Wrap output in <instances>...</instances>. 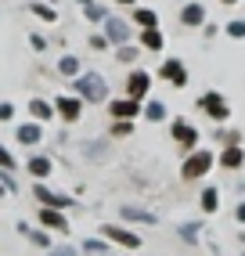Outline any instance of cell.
Instances as JSON below:
<instances>
[{
	"label": "cell",
	"instance_id": "12",
	"mask_svg": "<svg viewBox=\"0 0 245 256\" xmlns=\"http://www.w3.org/2000/svg\"><path fill=\"white\" fill-rule=\"evenodd\" d=\"M180 22H184L188 29L206 26V8H202V4H184V8H180Z\"/></svg>",
	"mask_w": 245,
	"mask_h": 256
},
{
	"label": "cell",
	"instance_id": "27",
	"mask_svg": "<svg viewBox=\"0 0 245 256\" xmlns=\"http://www.w3.org/2000/svg\"><path fill=\"white\" fill-rule=\"evenodd\" d=\"M137 58V47H126V44H122L119 47V62H134Z\"/></svg>",
	"mask_w": 245,
	"mask_h": 256
},
{
	"label": "cell",
	"instance_id": "4",
	"mask_svg": "<svg viewBox=\"0 0 245 256\" xmlns=\"http://www.w3.org/2000/svg\"><path fill=\"white\" fill-rule=\"evenodd\" d=\"M170 134H173V141H177L180 148H188V152L198 148V130L191 126L188 119H173V123H170Z\"/></svg>",
	"mask_w": 245,
	"mask_h": 256
},
{
	"label": "cell",
	"instance_id": "15",
	"mask_svg": "<svg viewBox=\"0 0 245 256\" xmlns=\"http://www.w3.org/2000/svg\"><path fill=\"white\" fill-rule=\"evenodd\" d=\"M162 32H159V26H155V29H141V47L144 50H162Z\"/></svg>",
	"mask_w": 245,
	"mask_h": 256
},
{
	"label": "cell",
	"instance_id": "36",
	"mask_svg": "<svg viewBox=\"0 0 245 256\" xmlns=\"http://www.w3.org/2000/svg\"><path fill=\"white\" fill-rule=\"evenodd\" d=\"M224 4H238V0H224Z\"/></svg>",
	"mask_w": 245,
	"mask_h": 256
},
{
	"label": "cell",
	"instance_id": "13",
	"mask_svg": "<svg viewBox=\"0 0 245 256\" xmlns=\"http://www.w3.org/2000/svg\"><path fill=\"white\" fill-rule=\"evenodd\" d=\"M242 162H245V152H242L238 144H227V148L220 152V166H224V170H238Z\"/></svg>",
	"mask_w": 245,
	"mask_h": 256
},
{
	"label": "cell",
	"instance_id": "25",
	"mask_svg": "<svg viewBox=\"0 0 245 256\" xmlns=\"http://www.w3.org/2000/svg\"><path fill=\"white\" fill-rule=\"evenodd\" d=\"M227 36H231V40H245V22H242V18L227 22Z\"/></svg>",
	"mask_w": 245,
	"mask_h": 256
},
{
	"label": "cell",
	"instance_id": "18",
	"mask_svg": "<svg viewBox=\"0 0 245 256\" xmlns=\"http://www.w3.org/2000/svg\"><path fill=\"white\" fill-rule=\"evenodd\" d=\"M80 4H83V14L90 22H104V18H108V11H104L101 4H94V0H80Z\"/></svg>",
	"mask_w": 245,
	"mask_h": 256
},
{
	"label": "cell",
	"instance_id": "35",
	"mask_svg": "<svg viewBox=\"0 0 245 256\" xmlns=\"http://www.w3.org/2000/svg\"><path fill=\"white\" fill-rule=\"evenodd\" d=\"M116 4H137V0H116Z\"/></svg>",
	"mask_w": 245,
	"mask_h": 256
},
{
	"label": "cell",
	"instance_id": "37",
	"mask_svg": "<svg viewBox=\"0 0 245 256\" xmlns=\"http://www.w3.org/2000/svg\"><path fill=\"white\" fill-rule=\"evenodd\" d=\"M94 256H98V252H94Z\"/></svg>",
	"mask_w": 245,
	"mask_h": 256
},
{
	"label": "cell",
	"instance_id": "8",
	"mask_svg": "<svg viewBox=\"0 0 245 256\" xmlns=\"http://www.w3.org/2000/svg\"><path fill=\"white\" fill-rule=\"evenodd\" d=\"M108 242H119V246H126V249H141V234H134V231H126V228H116V224H104V231H101Z\"/></svg>",
	"mask_w": 245,
	"mask_h": 256
},
{
	"label": "cell",
	"instance_id": "1",
	"mask_svg": "<svg viewBox=\"0 0 245 256\" xmlns=\"http://www.w3.org/2000/svg\"><path fill=\"white\" fill-rule=\"evenodd\" d=\"M209 170H213V152H209V148H195V152L184 159L180 177H184V180H198V177L209 174Z\"/></svg>",
	"mask_w": 245,
	"mask_h": 256
},
{
	"label": "cell",
	"instance_id": "5",
	"mask_svg": "<svg viewBox=\"0 0 245 256\" xmlns=\"http://www.w3.org/2000/svg\"><path fill=\"white\" fill-rule=\"evenodd\" d=\"M148 90H152V76H148L144 69H134V72L126 76V98L144 101V98H148Z\"/></svg>",
	"mask_w": 245,
	"mask_h": 256
},
{
	"label": "cell",
	"instance_id": "22",
	"mask_svg": "<svg viewBox=\"0 0 245 256\" xmlns=\"http://www.w3.org/2000/svg\"><path fill=\"white\" fill-rule=\"evenodd\" d=\"M29 174H32V177H47V174H50V159L32 156V159H29Z\"/></svg>",
	"mask_w": 245,
	"mask_h": 256
},
{
	"label": "cell",
	"instance_id": "3",
	"mask_svg": "<svg viewBox=\"0 0 245 256\" xmlns=\"http://www.w3.org/2000/svg\"><path fill=\"white\" fill-rule=\"evenodd\" d=\"M198 108L209 116V119H216V123H224V119H231V105H227V98L220 90H206L198 98Z\"/></svg>",
	"mask_w": 245,
	"mask_h": 256
},
{
	"label": "cell",
	"instance_id": "32",
	"mask_svg": "<svg viewBox=\"0 0 245 256\" xmlns=\"http://www.w3.org/2000/svg\"><path fill=\"white\" fill-rule=\"evenodd\" d=\"M14 116V105H8V101H4V105H0V119H11Z\"/></svg>",
	"mask_w": 245,
	"mask_h": 256
},
{
	"label": "cell",
	"instance_id": "28",
	"mask_svg": "<svg viewBox=\"0 0 245 256\" xmlns=\"http://www.w3.org/2000/svg\"><path fill=\"white\" fill-rule=\"evenodd\" d=\"M83 249H86V252H104V242H98V238H86Z\"/></svg>",
	"mask_w": 245,
	"mask_h": 256
},
{
	"label": "cell",
	"instance_id": "10",
	"mask_svg": "<svg viewBox=\"0 0 245 256\" xmlns=\"http://www.w3.org/2000/svg\"><path fill=\"white\" fill-rule=\"evenodd\" d=\"M112 119H134V116H141V101H134V98H119L108 105Z\"/></svg>",
	"mask_w": 245,
	"mask_h": 256
},
{
	"label": "cell",
	"instance_id": "23",
	"mask_svg": "<svg viewBox=\"0 0 245 256\" xmlns=\"http://www.w3.org/2000/svg\"><path fill=\"white\" fill-rule=\"evenodd\" d=\"M29 112L36 116V119H50V116H54V108H50L47 101H40V98H32V101H29Z\"/></svg>",
	"mask_w": 245,
	"mask_h": 256
},
{
	"label": "cell",
	"instance_id": "33",
	"mask_svg": "<svg viewBox=\"0 0 245 256\" xmlns=\"http://www.w3.org/2000/svg\"><path fill=\"white\" fill-rule=\"evenodd\" d=\"M234 220H238V224H245V202H238V210H234Z\"/></svg>",
	"mask_w": 245,
	"mask_h": 256
},
{
	"label": "cell",
	"instance_id": "6",
	"mask_svg": "<svg viewBox=\"0 0 245 256\" xmlns=\"http://www.w3.org/2000/svg\"><path fill=\"white\" fill-rule=\"evenodd\" d=\"M104 36H108V44H116V47H122V44H130V26L122 22V18H116V14H108L104 18Z\"/></svg>",
	"mask_w": 245,
	"mask_h": 256
},
{
	"label": "cell",
	"instance_id": "21",
	"mask_svg": "<svg viewBox=\"0 0 245 256\" xmlns=\"http://www.w3.org/2000/svg\"><path fill=\"white\" fill-rule=\"evenodd\" d=\"M144 119L162 123V119H166V105H162V101H148V105H144Z\"/></svg>",
	"mask_w": 245,
	"mask_h": 256
},
{
	"label": "cell",
	"instance_id": "24",
	"mask_svg": "<svg viewBox=\"0 0 245 256\" xmlns=\"http://www.w3.org/2000/svg\"><path fill=\"white\" fill-rule=\"evenodd\" d=\"M58 69H62L65 76H83V72H80V58H72V54H65V58L58 62Z\"/></svg>",
	"mask_w": 245,
	"mask_h": 256
},
{
	"label": "cell",
	"instance_id": "29",
	"mask_svg": "<svg viewBox=\"0 0 245 256\" xmlns=\"http://www.w3.org/2000/svg\"><path fill=\"white\" fill-rule=\"evenodd\" d=\"M0 166H8V170L14 166V159H11V152H8L4 144H0Z\"/></svg>",
	"mask_w": 245,
	"mask_h": 256
},
{
	"label": "cell",
	"instance_id": "2",
	"mask_svg": "<svg viewBox=\"0 0 245 256\" xmlns=\"http://www.w3.org/2000/svg\"><path fill=\"white\" fill-rule=\"evenodd\" d=\"M76 94L83 98V101H104L108 98V83H104L98 72H83V76H76Z\"/></svg>",
	"mask_w": 245,
	"mask_h": 256
},
{
	"label": "cell",
	"instance_id": "16",
	"mask_svg": "<svg viewBox=\"0 0 245 256\" xmlns=\"http://www.w3.org/2000/svg\"><path fill=\"white\" fill-rule=\"evenodd\" d=\"M134 22L141 26V29H155V26H159V14H155L152 8H137L134 11Z\"/></svg>",
	"mask_w": 245,
	"mask_h": 256
},
{
	"label": "cell",
	"instance_id": "31",
	"mask_svg": "<svg viewBox=\"0 0 245 256\" xmlns=\"http://www.w3.org/2000/svg\"><path fill=\"white\" fill-rule=\"evenodd\" d=\"M116 134H119V138H126V134H130V119H119V123H116Z\"/></svg>",
	"mask_w": 245,
	"mask_h": 256
},
{
	"label": "cell",
	"instance_id": "30",
	"mask_svg": "<svg viewBox=\"0 0 245 256\" xmlns=\"http://www.w3.org/2000/svg\"><path fill=\"white\" fill-rule=\"evenodd\" d=\"M180 234L188 238V242H195V234H198V228H195V224H184V228H180Z\"/></svg>",
	"mask_w": 245,
	"mask_h": 256
},
{
	"label": "cell",
	"instance_id": "11",
	"mask_svg": "<svg viewBox=\"0 0 245 256\" xmlns=\"http://www.w3.org/2000/svg\"><path fill=\"white\" fill-rule=\"evenodd\" d=\"M32 195H36V198L44 202V206H50V210L72 206V198H68V195H58V192H50V188H44V184H36V192H32Z\"/></svg>",
	"mask_w": 245,
	"mask_h": 256
},
{
	"label": "cell",
	"instance_id": "7",
	"mask_svg": "<svg viewBox=\"0 0 245 256\" xmlns=\"http://www.w3.org/2000/svg\"><path fill=\"white\" fill-rule=\"evenodd\" d=\"M159 76H162L166 83H173V87H188V69H184V62H180V58L162 62V65H159Z\"/></svg>",
	"mask_w": 245,
	"mask_h": 256
},
{
	"label": "cell",
	"instance_id": "17",
	"mask_svg": "<svg viewBox=\"0 0 245 256\" xmlns=\"http://www.w3.org/2000/svg\"><path fill=\"white\" fill-rule=\"evenodd\" d=\"M122 216H126V220H141V224H159V216H155V213L134 210V206H122Z\"/></svg>",
	"mask_w": 245,
	"mask_h": 256
},
{
	"label": "cell",
	"instance_id": "14",
	"mask_svg": "<svg viewBox=\"0 0 245 256\" xmlns=\"http://www.w3.org/2000/svg\"><path fill=\"white\" fill-rule=\"evenodd\" d=\"M40 224H47V228H54V231H68V224H65V216H62L58 210H50V206H44V210H40Z\"/></svg>",
	"mask_w": 245,
	"mask_h": 256
},
{
	"label": "cell",
	"instance_id": "19",
	"mask_svg": "<svg viewBox=\"0 0 245 256\" xmlns=\"http://www.w3.org/2000/svg\"><path fill=\"white\" fill-rule=\"evenodd\" d=\"M220 206V192L216 188H202V213H216Z\"/></svg>",
	"mask_w": 245,
	"mask_h": 256
},
{
	"label": "cell",
	"instance_id": "9",
	"mask_svg": "<svg viewBox=\"0 0 245 256\" xmlns=\"http://www.w3.org/2000/svg\"><path fill=\"white\" fill-rule=\"evenodd\" d=\"M54 108H58V116L65 119V123H76L80 112H83V98H58Z\"/></svg>",
	"mask_w": 245,
	"mask_h": 256
},
{
	"label": "cell",
	"instance_id": "20",
	"mask_svg": "<svg viewBox=\"0 0 245 256\" xmlns=\"http://www.w3.org/2000/svg\"><path fill=\"white\" fill-rule=\"evenodd\" d=\"M40 138H44V134H40V126H36V123H26V126H18V141H22V144H36Z\"/></svg>",
	"mask_w": 245,
	"mask_h": 256
},
{
	"label": "cell",
	"instance_id": "34",
	"mask_svg": "<svg viewBox=\"0 0 245 256\" xmlns=\"http://www.w3.org/2000/svg\"><path fill=\"white\" fill-rule=\"evenodd\" d=\"M54 256H76V252L68 249V246H62V249H54Z\"/></svg>",
	"mask_w": 245,
	"mask_h": 256
},
{
	"label": "cell",
	"instance_id": "26",
	"mask_svg": "<svg viewBox=\"0 0 245 256\" xmlns=\"http://www.w3.org/2000/svg\"><path fill=\"white\" fill-rule=\"evenodd\" d=\"M32 11H36L44 22H54V18H58V11H54V8H44V4H32Z\"/></svg>",
	"mask_w": 245,
	"mask_h": 256
}]
</instances>
